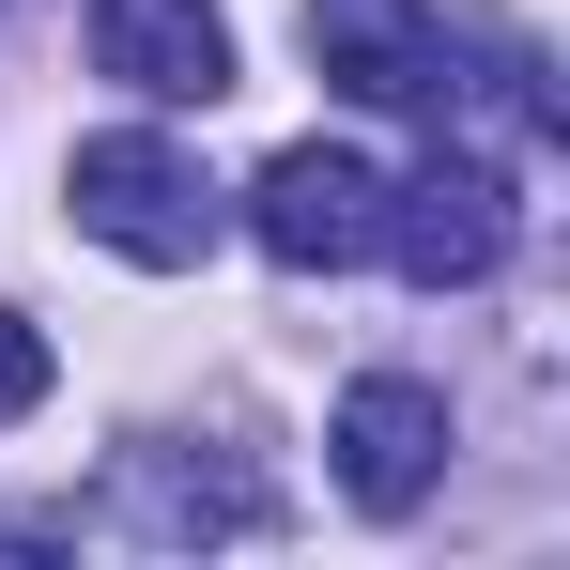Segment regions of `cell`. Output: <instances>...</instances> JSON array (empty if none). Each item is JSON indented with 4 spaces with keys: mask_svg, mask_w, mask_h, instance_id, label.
Masks as SVG:
<instances>
[{
    "mask_svg": "<svg viewBox=\"0 0 570 570\" xmlns=\"http://www.w3.org/2000/svg\"><path fill=\"white\" fill-rule=\"evenodd\" d=\"M247 232H263V263H293V278H340V263H371V232H385V170L355 139H293V155H263V186H247Z\"/></svg>",
    "mask_w": 570,
    "mask_h": 570,
    "instance_id": "277c9868",
    "label": "cell"
},
{
    "mask_svg": "<svg viewBox=\"0 0 570 570\" xmlns=\"http://www.w3.org/2000/svg\"><path fill=\"white\" fill-rule=\"evenodd\" d=\"M509 232H524V186H509V155L493 139H432V170L416 186H385V263L416 293H478L493 263H509Z\"/></svg>",
    "mask_w": 570,
    "mask_h": 570,
    "instance_id": "7a4b0ae2",
    "label": "cell"
},
{
    "mask_svg": "<svg viewBox=\"0 0 570 570\" xmlns=\"http://www.w3.org/2000/svg\"><path fill=\"white\" fill-rule=\"evenodd\" d=\"M308 62L355 108H432L448 94V16L432 0H308Z\"/></svg>",
    "mask_w": 570,
    "mask_h": 570,
    "instance_id": "52a82bcc",
    "label": "cell"
},
{
    "mask_svg": "<svg viewBox=\"0 0 570 570\" xmlns=\"http://www.w3.org/2000/svg\"><path fill=\"white\" fill-rule=\"evenodd\" d=\"M47 324H31V308H16V293H0V432H16V416H47Z\"/></svg>",
    "mask_w": 570,
    "mask_h": 570,
    "instance_id": "ba28073f",
    "label": "cell"
},
{
    "mask_svg": "<svg viewBox=\"0 0 570 570\" xmlns=\"http://www.w3.org/2000/svg\"><path fill=\"white\" fill-rule=\"evenodd\" d=\"M62 200H78V232H94L108 263H139V278H186L200 247H216V186H200L186 139H155V124H108L62 155Z\"/></svg>",
    "mask_w": 570,
    "mask_h": 570,
    "instance_id": "6da1fadb",
    "label": "cell"
},
{
    "mask_svg": "<svg viewBox=\"0 0 570 570\" xmlns=\"http://www.w3.org/2000/svg\"><path fill=\"white\" fill-rule=\"evenodd\" d=\"M324 448H340V493H355L371 524L432 509V478H448V385L355 371V385H340V416H324Z\"/></svg>",
    "mask_w": 570,
    "mask_h": 570,
    "instance_id": "5b68a950",
    "label": "cell"
},
{
    "mask_svg": "<svg viewBox=\"0 0 570 570\" xmlns=\"http://www.w3.org/2000/svg\"><path fill=\"white\" fill-rule=\"evenodd\" d=\"M94 78L139 108H216L232 94V16L216 0H94Z\"/></svg>",
    "mask_w": 570,
    "mask_h": 570,
    "instance_id": "8992f818",
    "label": "cell"
},
{
    "mask_svg": "<svg viewBox=\"0 0 570 570\" xmlns=\"http://www.w3.org/2000/svg\"><path fill=\"white\" fill-rule=\"evenodd\" d=\"M78 524L186 556V540H263V524H278V493L232 463V448H170V432H155V448H124V463H108V493L78 509Z\"/></svg>",
    "mask_w": 570,
    "mask_h": 570,
    "instance_id": "3957f363",
    "label": "cell"
}]
</instances>
